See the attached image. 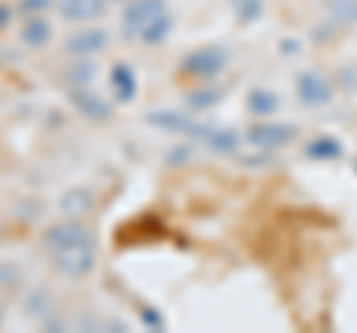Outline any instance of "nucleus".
<instances>
[{"mask_svg": "<svg viewBox=\"0 0 357 333\" xmlns=\"http://www.w3.org/2000/svg\"><path fill=\"white\" fill-rule=\"evenodd\" d=\"M105 13V0H60V15L66 21H93Z\"/></svg>", "mask_w": 357, "mask_h": 333, "instance_id": "nucleus-8", "label": "nucleus"}, {"mask_svg": "<svg viewBox=\"0 0 357 333\" xmlns=\"http://www.w3.org/2000/svg\"><path fill=\"white\" fill-rule=\"evenodd\" d=\"M96 206V196L93 191H86V187H69L63 196H60V212L66 217H81L86 212H93Z\"/></svg>", "mask_w": 357, "mask_h": 333, "instance_id": "nucleus-7", "label": "nucleus"}, {"mask_svg": "<svg viewBox=\"0 0 357 333\" xmlns=\"http://www.w3.org/2000/svg\"><path fill=\"white\" fill-rule=\"evenodd\" d=\"M69 102L75 104L77 114H84L86 119L105 122V119L114 116V104H110L107 98H102L98 93H93V90H89V86H72Z\"/></svg>", "mask_w": 357, "mask_h": 333, "instance_id": "nucleus-3", "label": "nucleus"}, {"mask_svg": "<svg viewBox=\"0 0 357 333\" xmlns=\"http://www.w3.org/2000/svg\"><path fill=\"white\" fill-rule=\"evenodd\" d=\"M140 318H143V325L146 327H155V330H164V318L155 313V309H149V307H140Z\"/></svg>", "mask_w": 357, "mask_h": 333, "instance_id": "nucleus-12", "label": "nucleus"}, {"mask_svg": "<svg viewBox=\"0 0 357 333\" xmlns=\"http://www.w3.org/2000/svg\"><path fill=\"white\" fill-rule=\"evenodd\" d=\"M45 250L51 256V265L69 280H81L96 268V238L77 220H63L45 232Z\"/></svg>", "mask_w": 357, "mask_h": 333, "instance_id": "nucleus-1", "label": "nucleus"}, {"mask_svg": "<svg viewBox=\"0 0 357 333\" xmlns=\"http://www.w3.org/2000/svg\"><path fill=\"white\" fill-rule=\"evenodd\" d=\"M223 65V54L218 48H203V51H194V54H188L185 63H182V69L188 75H215L218 69Z\"/></svg>", "mask_w": 357, "mask_h": 333, "instance_id": "nucleus-5", "label": "nucleus"}, {"mask_svg": "<svg viewBox=\"0 0 357 333\" xmlns=\"http://www.w3.org/2000/svg\"><path fill=\"white\" fill-rule=\"evenodd\" d=\"M107 48V33L105 30H81V33H75V36L66 42V51L69 54H77V57H93V54L98 51H105Z\"/></svg>", "mask_w": 357, "mask_h": 333, "instance_id": "nucleus-4", "label": "nucleus"}, {"mask_svg": "<svg viewBox=\"0 0 357 333\" xmlns=\"http://www.w3.org/2000/svg\"><path fill=\"white\" fill-rule=\"evenodd\" d=\"M170 27H173V21H170V15L167 13H161L158 18L152 21V24L143 30V36H140V42L143 45H149V48H155V45H161V42L167 39V33H170Z\"/></svg>", "mask_w": 357, "mask_h": 333, "instance_id": "nucleus-10", "label": "nucleus"}, {"mask_svg": "<svg viewBox=\"0 0 357 333\" xmlns=\"http://www.w3.org/2000/svg\"><path fill=\"white\" fill-rule=\"evenodd\" d=\"M93 77H96V65L93 63H75L69 72H66V81H69L72 86H89L93 84Z\"/></svg>", "mask_w": 357, "mask_h": 333, "instance_id": "nucleus-11", "label": "nucleus"}, {"mask_svg": "<svg viewBox=\"0 0 357 333\" xmlns=\"http://www.w3.org/2000/svg\"><path fill=\"white\" fill-rule=\"evenodd\" d=\"M9 21H13V13H9V6L0 3V30H3V27L9 24Z\"/></svg>", "mask_w": 357, "mask_h": 333, "instance_id": "nucleus-14", "label": "nucleus"}, {"mask_svg": "<svg viewBox=\"0 0 357 333\" xmlns=\"http://www.w3.org/2000/svg\"><path fill=\"white\" fill-rule=\"evenodd\" d=\"M21 42L27 48H45L51 42V21H45L42 15H33L24 30H21Z\"/></svg>", "mask_w": 357, "mask_h": 333, "instance_id": "nucleus-9", "label": "nucleus"}, {"mask_svg": "<svg viewBox=\"0 0 357 333\" xmlns=\"http://www.w3.org/2000/svg\"><path fill=\"white\" fill-rule=\"evenodd\" d=\"M161 13H167L164 0H131V6H126V13H122V33L128 39H140L143 30Z\"/></svg>", "mask_w": 357, "mask_h": 333, "instance_id": "nucleus-2", "label": "nucleus"}, {"mask_svg": "<svg viewBox=\"0 0 357 333\" xmlns=\"http://www.w3.org/2000/svg\"><path fill=\"white\" fill-rule=\"evenodd\" d=\"M54 0H21V9H27V13H42V9H48Z\"/></svg>", "mask_w": 357, "mask_h": 333, "instance_id": "nucleus-13", "label": "nucleus"}, {"mask_svg": "<svg viewBox=\"0 0 357 333\" xmlns=\"http://www.w3.org/2000/svg\"><path fill=\"white\" fill-rule=\"evenodd\" d=\"M110 90H114L116 102H131L137 95V77H134V69L128 63H116L110 69Z\"/></svg>", "mask_w": 357, "mask_h": 333, "instance_id": "nucleus-6", "label": "nucleus"}]
</instances>
